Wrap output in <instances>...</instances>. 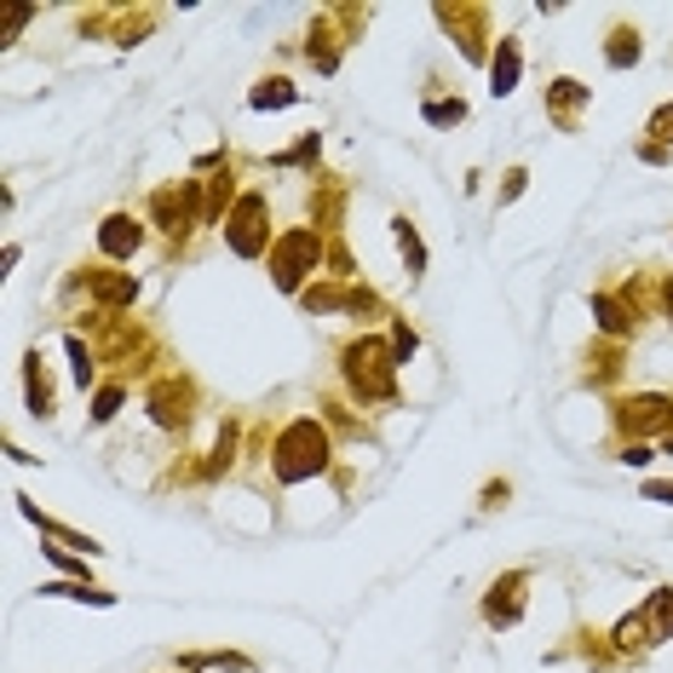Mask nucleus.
<instances>
[{"label": "nucleus", "instance_id": "f257e3e1", "mask_svg": "<svg viewBox=\"0 0 673 673\" xmlns=\"http://www.w3.org/2000/svg\"><path fill=\"white\" fill-rule=\"evenodd\" d=\"M322 461H329V438L317 432V420H294L289 432H282V443H277V478L299 484V478L322 473Z\"/></svg>", "mask_w": 673, "mask_h": 673}, {"label": "nucleus", "instance_id": "f03ea898", "mask_svg": "<svg viewBox=\"0 0 673 673\" xmlns=\"http://www.w3.org/2000/svg\"><path fill=\"white\" fill-rule=\"evenodd\" d=\"M345 369H352V386L363 397H386L392 392V369H397V352H386L380 340H363L345 352Z\"/></svg>", "mask_w": 673, "mask_h": 673}, {"label": "nucleus", "instance_id": "7ed1b4c3", "mask_svg": "<svg viewBox=\"0 0 673 673\" xmlns=\"http://www.w3.org/2000/svg\"><path fill=\"white\" fill-rule=\"evenodd\" d=\"M317 254H322V248H317V236H311V231H289V236H282V242H277V254H271V271H277L282 289H299V277L317 265Z\"/></svg>", "mask_w": 673, "mask_h": 673}, {"label": "nucleus", "instance_id": "20e7f679", "mask_svg": "<svg viewBox=\"0 0 673 673\" xmlns=\"http://www.w3.org/2000/svg\"><path fill=\"white\" fill-rule=\"evenodd\" d=\"M259 219H265V196H242V208L231 219V248L236 254H259V242H265Z\"/></svg>", "mask_w": 673, "mask_h": 673}, {"label": "nucleus", "instance_id": "39448f33", "mask_svg": "<svg viewBox=\"0 0 673 673\" xmlns=\"http://www.w3.org/2000/svg\"><path fill=\"white\" fill-rule=\"evenodd\" d=\"M138 242H145V231L127 219V213H115V219H105V231H98V248H105L110 259H133L138 254Z\"/></svg>", "mask_w": 673, "mask_h": 673}, {"label": "nucleus", "instance_id": "423d86ee", "mask_svg": "<svg viewBox=\"0 0 673 673\" xmlns=\"http://www.w3.org/2000/svg\"><path fill=\"white\" fill-rule=\"evenodd\" d=\"M513 87H518V40L506 35V40H501V52L489 58V93L501 98V93H513Z\"/></svg>", "mask_w": 673, "mask_h": 673}, {"label": "nucleus", "instance_id": "0eeeda50", "mask_svg": "<svg viewBox=\"0 0 673 673\" xmlns=\"http://www.w3.org/2000/svg\"><path fill=\"white\" fill-rule=\"evenodd\" d=\"M668 415H673V403L657 397V392L627 403V426H634V432H657V426H668Z\"/></svg>", "mask_w": 673, "mask_h": 673}, {"label": "nucleus", "instance_id": "6e6552de", "mask_svg": "<svg viewBox=\"0 0 673 673\" xmlns=\"http://www.w3.org/2000/svg\"><path fill=\"white\" fill-rule=\"evenodd\" d=\"M650 639H673V587H657L650 599Z\"/></svg>", "mask_w": 673, "mask_h": 673}, {"label": "nucleus", "instance_id": "1a4fd4ad", "mask_svg": "<svg viewBox=\"0 0 673 673\" xmlns=\"http://www.w3.org/2000/svg\"><path fill=\"white\" fill-rule=\"evenodd\" d=\"M594 317H599L604 334H627V329H634V322H627V311H622V305L610 299V294H594Z\"/></svg>", "mask_w": 673, "mask_h": 673}, {"label": "nucleus", "instance_id": "9d476101", "mask_svg": "<svg viewBox=\"0 0 673 673\" xmlns=\"http://www.w3.org/2000/svg\"><path fill=\"white\" fill-rule=\"evenodd\" d=\"M294 87H289V81H265V87H254V98H248V105L254 110H282V105H294Z\"/></svg>", "mask_w": 673, "mask_h": 673}, {"label": "nucleus", "instance_id": "9b49d317", "mask_svg": "<svg viewBox=\"0 0 673 673\" xmlns=\"http://www.w3.org/2000/svg\"><path fill=\"white\" fill-rule=\"evenodd\" d=\"M397 248H403V259H409V277H420L426 271V248H420V236H415L409 219H397Z\"/></svg>", "mask_w": 673, "mask_h": 673}, {"label": "nucleus", "instance_id": "f8f14e48", "mask_svg": "<svg viewBox=\"0 0 673 673\" xmlns=\"http://www.w3.org/2000/svg\"><path fill=\"white\" fill-rule=\"evenodd\" d=\"M138 294V282L133 277H98V299H110V305H127Z\"/></svg>", "mask_w": 673, "mask_h": 673}, {"label": "nucleus", "instance_id": "ddd939ff", "mask_svg": "<svg viewBox=\"0 0 673 673\" xmlns=\"http://www.w3.org/2000/svg\"><path fill=\"white\" fill-rule=\"evenodd\" d=\"M173 403H179L173 386H161V392L150 397V409H156V420H161V426H179V420H185V409H173Z\"/></svg>", "mask_w": 673, "mask_h": 673}, {"label": "nucleus", "instance_id": "4468645a", "mask_svg": "<svg viewBox=\"0 0 673 673\" xmlns=\"http://www.w3.org/2000/svg\"><path fill=\"white\" fill-rule=\"evenodd\" d=\"M634 58H639V35H634V29H622L616 40H610V64H616V70H627V64H634Z\"/></svg>", "mask_w": 673, "mask_h": 673}, {"label": "nucleus", "instance_id": "2eb2a0df", "mask_svg": "<svg viewBox=\"0 0 673 673\" xmlns=\"http://www.w3.org/2000/svg\"><path fill=\"white\" fill-rule=\"evenodd\" d=\"M650 145H673V105H662L650 115Z\"/></svg>", "mask_w": 673, "mask_h": 673}, {"label": "nucleus", "instance_id": "dca6fc26", "mask_svg": "<svg viewBox=\"0 0 673 673\" xmlns=\"http://www.w3.org/2000/svg\"><path fill=\"white\" fill-rule=\"evenodd\" d=\"M582 98H587V87H582V81H553V105H559V110L582 105Z\"/></svg>", "mask_w": 673, "mask_h": 673}, {"label": "nucleus", "instance_id": "f3484780", "mask_svg": "<svg viewBox=\"0 0 673 673\" xmlns=\"http://www.w3.org/2000/svg\"><path fill=\"white\" fill-rule=\"evenodd\" d=\"M121 409V386H105V392H98V409H93V420H110Z\"/></svg>", "mask_w": 673, "mask_h": 673}, {"label": "nucleus", "instance_id": "a211bd4d", "mask_svg": "<svg viewBox=\"0 0 673 673\" xmlns=\"http://www.w3.org/2000/svg\"><path fill=\"white\" fill-rule=\"evenodd\" d=\"M461 115H466L461 98H455V105H426V121H438V127H443V121H461Z\"/></svg>", "mask_w": 673, "mask_h": 673}, {"label": "nucleus", "instance_id": "6ab92c4d", "mask_svg": "<svg viewBox=\"0 0 673 673\" xmlns=\"http://www.w3.org/2000/svg\"><path fill=\"white\" fill-rule=\"evenodd\" d=\"M392 340H397V363H409L415 357V329H409V322H397Z\"/></svg>", "mask_w": 673, "mask_h": 673}, {"label": "nucleus", "instance_id": "aec40b11", "mask_svg": "<svg viewBox=\"0 0 673 673\" xmlns=\"http://www.w3.org/2000/svg\"><path fill=\"white\" fill-rule=\"evenodd\" d=\"M627 466H650V461H657V455H650V449L645 443H627V455H622Z\"/></svg>", "mask_w": 673, "mask_h": 673}, {"label": "nucleus", "instance_id": "412c9836", "mask_svg": "<svg viewBox=\"0 0 673 673\" xmlns=\"http://www.w3.org/2000/svg\"><path fill=\"white\" fill-rule=\"evenodd\" d=\"M645 495L662 501V506H673V484H645Z\"/></svg>", "mask_w": 673, "mask_h": 673}, {"label": "nucleus", "instance_id": "4be33fe9", "mask_svg": "<svg viewBox=\"0 0 673 673\" xmlns=\"http://www.w3.org/2000/svg\"><path fill=\"white\" fill-rule=\"evenodd\" d=\"M668 317H673V282H668Z\"/></svg>", "mask_w": 673, "mask_h": 673}, {"label": "nucleus", "instance_id": "5701e85b", "mask_svg": "<svg viewBox=\"0 0 673 673\" xmlns=\"http://www.w3.org/2000/svg\"><path fill=\"white\" fill-rule=\"evenodd\" d=\"M668 455H673V432H668Z\"/></svg>", "mask_w": 673, "mask_h": 673}]
</instances>
